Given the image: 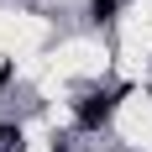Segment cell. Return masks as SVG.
Wrapping results in <instances>:
<instances>
[{
	"instance_id": "cell-2",
	"label": "cell",
	"mask_w": 152,
	"mask_h": 152,
	"mask_svg": "<svg viewBox=\"0 0 152 152\" xmlns=\"http://www.w3.org/2000/svg\"><path fill=\"white\" fill-rule=\"evenodd\" d=\"M115 5H121V0H94V16L105 21V16H115Z\"/></svg>"
},
{
	"instance_id": "cell-1",
	"label": "cell",
	"mask_w": 152,
	"mask_h": 152,
	"mask_svg": "<svg viewBox=\"0 0 152 152\" xmlns=\"http://www.w3.org/2000/svg\"><path fill=\"white\" fill-rule=\"evenodd\" d=\"M110 115H115V94H84V100H79V126H105Z\"/></svg>"
}]
</instances>
